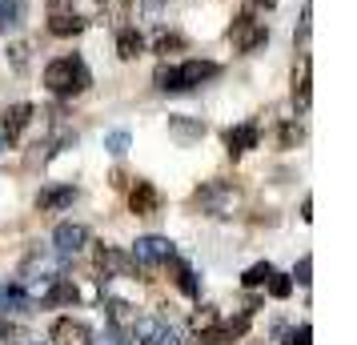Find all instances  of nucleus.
Here are the masks:
<instances>
[{"label":"nucleus","mask_w":357,"mask_h":345,"mask_svg":"<svg viewBox=\"0 0 357 345\" xmlns=\"http://www.w3.org/2000/svg\"><path fill=\"white\" fill-rule=\"evenodd\" d=\"M213 77H221V68L213 65V61H185V65H161L153 72V81L161 93H189L197 84L213 81Z\"/></svg>","instance_id":"1"},{"label":"nucleus","mask_w":357,"mask_h":345,"mask_svg":"<svg viewBox=\"0 0 357 345\" xmlns=\"http://www.w3.org/2000/svg\"><path fill=\"white\" fill-rule=\"evenodd\" d=\"M45 84H49V93H56V97H81L84 89L93 84V72L84 68L81 56H56L45 68Z\"/></svg>","instance_id":"2"},{"label":"nucleus","mask_w":357,"mask_h":345,"mask_svg":"<svg viewBox=\"0 0 357 345\" xmlns=\"http://www.w3.org/2000/svg\"><path fill=\"white\" fill-rule=\"evenodd\" d=\"M237 201H241V193H237V185H229V181H209L205 189H197V205L209 217H233Z\"/></svg>","instance_id":"3"},{"label":"nucleus","mask_w":357,"mask_h":345,"mask_svg":"<svg viewBox=\"0 0 357 345\" xmlns=\"http://www.w3.org/2000/svg\"><path fill=\"white\" fill-rule=\"evenodd\" d=\"M61 277V273H56V265L49 261V257H40V253H33V257H29V261H24V269H20V289H24V293L33 297V293H49V285L52 281Z\"/></svg>","instance_id":"4"},{"label":"nucleus","mask_w":357,"mask_h":345,"mask_svg":"<svg viewBox=\"0 0 357 345\" xmlns=\"http://www.w3.org/2000/svg\"><path fill=\"white\" fill-rule=\"evenodd\" d=\"M129 257L137 261V269H153V265H165L169 257H177V249H173V241H169V237L149 233V237H137V245H132Z\"/></svg>","instance_id":"5"},{"label":"nucleus","mask_w":357,"mask_h":345,"mask_svg":"<svg viewBox=\"0 0 357 345\" xmlns=\"http://www.w3.org/2000/svg\"><path fill=\"white\" fill-rule=\"evenodd\" d=\"M229 40L237 45V52H257L269 40V29L261 20H253L249 13H241V17L233 20V29H229Z\"/></svg>","instance_id":"6"},{"label":"nucleus","mask_w":357,"mask_h":345,"mask_svg":"<svg viewBox=\"0 0 357 345\" xmlns=\"http://www.w3.org/2000/svg\"><path fill=\"white\" fill-rule=\"evenodd\" d=\"M84 245H89V229H84V225H77V221L56 225V233H52V249H56V257H61V261L77 257Z\"/></svg>","instance_id":"7"},{"label":"nucleus","mask_w":357,"mask_h":345,"mask_svg":"<svg viewBox=\"0 0 357 345\" xmlns=\"http://www.w3.org/2000/svg\"><path fill=\"white\" fill-rule=\"evenodd\" d=\"M132 333H137L141 345H177V329L169 321H161V317H137Z\"/></svg>","instance_id":"8"},{"label":"nucleus","mask_w":357,"mask_h":345,"mask_svg":"<svg viewBox=\"0 0 357 345\" xmlns=\"http://www.w3.org/2000/svg\"><path fill=\"white\" fill-rule=\"evenodd\" d=\"M97 269L105 277H129V273H137V261H132L129 253H121L116 245H100L97 249Z\"/></svg>","instance_id":"9"},{"label":"nucleus","mask_w":357,"mask_h":345,"mask_svg":"<svg viewBox=\"0 0 357 345\" xmlns=\"http://www.w3.org/2000/svg\"><path fill=\"white\" fill-rule=\"evenodd\" d=\"M49 33L52 36H77V33H84V17H77V13L68 8V0H52Z\"/></svg>","instance_id":"10"},{"label":"nucleus","mask_w":357,"mask_h":345,"mask_svg":"<svg viewBox=\"0 0 357 345\" xmlns=\"http://www.w3.org/2000/svg\"><path fill=\"white\" fill-rule=\"evenodd\" d=\"M245 329H249V309L237 313V317H229L225 325H213L201 333V342L205 345H233V337H241Z\"/></svg>","instance_id":"11"},{"label":"nucleus","mask_w":357,"mask_h":345,"mask_svg":"<svg viewBox=\"0 0 357 345\" xmlns=\"http://www.w3.org/2000/svg\"><path fill=\"white\" fill-rule=\"evenodd\" d=\"M89 342H93V333H89V325L77 321V317H61V321L52 325V345H89Z\"/></svg>","instance_id":"12"},{"label":"nucleus","mask_w":357,"mask_h":345,"mask_svg":"<svg viewBox=\"0 0 357 345\" xmlns=\"http://www.w3.org/2000/svg\"><path fill=\"white\" fill-rule=\"evenodd\" d=\"M129 209H132L137 217H153L157 209H161V193H157L149 181H137V185L129 189Z\"/></svg>","instance_id":"13"},{"label":"nucleus","mask_w":357,"mask_h":345,"mask_svg":"<svg viewBox=\"0 0 357 345\" xmlns=\"http://www.w3.org/2000/svg\"><path fill=\"white\" fill-rule=\"evenodd\" d=\"M20 313H33V297L24 293L20 285H0V317H20Z\"/></svg>","instance_id":"14"},{"label":"nucleus","mask_w":357,"mask_h":345,"mask_svg":"<svg viewBox=\"0 0 357 345\" xmlns=\"http://www.w3.org/2000/svg\"><path fill=\"white\" fill-rule=\"evenodd\" d=\"M73 197H77V189H73V185H52V189H45V193L36 197V209L56 213V209H68V205H73Z\"/></svg>","instance_id":"15"},{"label":"nucleus","mask_w":357,"mask_h":345,"mask_svg":"<svg viewBox=\"0 0 357 345\" xmlns=\"http://www.w3.org/2000/svg\"><path fill=\"white\" fill-rule=\"evenodd\" d=\"M257 141H261L257 125H237V129L225 132V145H229V153H233V157H241L245 148H257Z\"/></svg>","instance_id":"16"},{"label":"nucleus","mask_w":357,"mask_h":345,"mask_svg":"<svg viewBox=\"0 0 357 345\" xmlns=\"http://www.w3.org/2000/svg\"><path fill=\"white\" fill-rule=\"evenodd\" d=\"M45 301H49V305H77V301H81V289L73 285V277H56L49 285Z\"/></svg>","instance_id":"17"},{"label":"nucleus","mask_w":357,"mask_h":345,"mask_svg":"<svg viewBox=\"0 0 357 345\" xmlns=\"http://www.w3.org/2000/svg\"><path fill=\"white\" fill-rule=\"evenodd\" d=\"M141 52H145V36L137 33V29H121L116 33V56L121 61H137Z\"/></svg>","instance_id":"18"},{"label":"nucleus","mask_w":357,"mask_h":345,"mask_svg":"<svg viewBox=\"0 0 357 345\" xmlns=\"http://www.w3.org/2000/svg\"><path fill=\"white\" fill-rule=\"evenodd\" d=\"M293 105H297V113L309 109V56H301L297 77H293Z\"/></svg>","instance_id":"19"},{"label":"nucleus","mask_w":357,"mask_h":345,"mask_svg":"<svg viewBox=\"0 0 357 345\" xmlns=\"http://www.w3.org/2000/svg\"><path fill=\"white\" fill-rule=\"evenodd\" d=\"M165 265L173 269V277H177V285H181V293H185V297H197V293H201V285H197V273H193V269H189L185 261H177V257H169Z\"/></svg>","instance_id":"20"},{"label":"nucleus","mask_w":357,"mask_h":345,"mask_svg":"<svg viewBox=\"0 0 357 345\" xmlns=\"http://www.w3.org/2000/svg\"><path fill=\"white\" fill-rule=\"evenodd\" d=\"M29 121H33V105H13V109L4 113V121H0V125H4L8 141H13V137H17V132L24 129V125H29Z\"/></svg>","instance_id":"21"},{"label":"nucleus","mask_w":357,"mask_h":345,"mask_svg":"<svg viewBox=\"0 0 357 345\" xmlns=\"http://www.w3.org/2000/svg\"><path fill=\"white\" fill-rule=\"evenodd\" d=\"M24 20V0H0V33L17 29Z\"/></svg>","instance_id":"22"},{"label":"nucleus","mask_w":357,"mask_h":345,"mask_svg":"<svg viewBox=\"0 0 357 345\" xmlns=\"http://www.w3.org/2000/svg\"><path fill=\"white\" fill-rule=\"evenodd\" d=\"M169 132L181 137V141H197V137L205 132V125H201V121H189V116H169Z\"/></svg>","instance_id":"23"},{"label":"nucleus","mask_w":357,"mask_h":345,"mask_svg":"<svg viewBox=\"0 0 357 345\" xmlns=\"http://www.w3.org/2000/svg\"><path fill=\"white\" fill-rule=\"evenodd\" d=\"M132 321H137V309H132L129 301H109V325L129 329Z\"/></svg>","instance_id":"24"},{"label":"nucleus","mask_w":357,"mask_h":345,"mask_svg":"<svg viewBox=\"0 0 357 345\" xmlns=\"http://www.w3.org/2000/svg\"><path fill=\"white\" fill-rule=\"evenodd\" d=\"M269 273H273V265L269 261H261V265H253V269H245V289H257V285H265L269 281Z\"/></svg>","instance_id":"25"},{"label":"nucleus","mask_w":357,"mask_h":345,"mask_svg":"<svg viewBox=\"0 0 357 345\" xmlns=\"http://www.w3.org/2000/svg\"><path fill=\"white\" fill-rule=\"evenodd\" d=\"M89 345H129V337H125V329L109 325V329H100V333H97Z\"/></svg>","instance_id":"26"},{"label":"nucleus","mask_w":357,"mask_h":345,"mask_svg":"<svg viewBox=\"0 0 357 345\" xmlns=\"http://www.w3.org/2000/svg\"><path fill=\"white\" fill-rule=\"evenodd\" d=\"M265 285H269V293H273L277 301H281V297H289V293H293V281L285 277V273H269V281H265Z\"/></svg>","instance_id":"27"},{"label":"nucleus","mask_w":357,"mask_h":345,"mask_svg":"<svg viewBox=\"0 0 357 345\" xmlns=\"http://www.w3.org/2000/svg\"><path fill=\"white\" fill-rule=\"evenodd\" d=\"M153 49H157V52H181V49H185V40H181L177 33H157Z\"/></svg>","instance_id":"28"},{"label":"nucleus","mask_w":357,"mask_h":345,"mask_svg":"<svg viewBox=\"0 0 357 345\" xmlns=\"http://www.w3.org/2000/svg\"><path fill=\"white\" fill-rule=\"evenodd\" d=\"M217 325V309H209V305H201V309L193 313V329L197 333H205V329Z\"/></svg>","instance_id":"29"},{"label":"nucleus","mask_w":357,"mask_h":345,"mask_svg":"<svg viewBox=\"0 0 357 345\" xmlns=\"http://www.w3.org/2000/svg\"><path fill=\"white\" fill-rule=\"evenodd\" d=\"M105 148H109V153H113V157H121V153H125V148H129V132H125V129L109 132V137H105Z\"/></svg>","instance_id":"30"},{"label":"nucleus","mask_w":357,"mask_h":345,"mask_svg":"<svg viewBox=\"0 0 357 345\" xmlns=\"http://www.w3.org/2000/svg\"><path fill=\"white\" fill-rule=\"evenodd\" d=\"M309 273H313V257H301V261H297V269H293L297 285H309Z\"/></svg>","instance_id":"31"},{"label":"nucleus","mask_w":357,"mask_h":345,"mask_svg":"<svg viewBox=\"0 0 357 345\" xmlns=\"http://www.w3.org/2000/svg\"><path fill=\"white\" fill-rule=\"evenodd\" d=\"M17 325H8V317H0V345H17Z\"/></svg>","instance_id":"32"},{"label":"nucleus","mask_w":357,"mask_h":345,"mask_svg":"<svg viewBox=\"0 0 357 345\" xmlns=\"http://www.w3.org/2000/svg\"><path fill=\"white\" fill-rule=\"evenodd\" d=\"M8 52H13V68H24V65H29V45H13Z\"/></svg>","instance_id":"33"},{"label":"nucleus","mask_w":357,"mask_h":345,"mask_svg":"<svg viewBox=\"0 0 357 345\" xmlns=\"http://www.w3.org/2000/svg\"><path fill=\"white\" fill-rule=\"evenodd\" d=\"M309 20H313V4L305 0V8H301V24H297V36H301V40L309 36Z\"/></svg>","instance_id":"34"},{"label":"nucleus","mask_w":357,"mask_h":345,"mask_svg":"<svg viewBox=\"0 0 357 345\" xmlns=\"http://www.w3.org/2000/svg\"><path fill=\"white\" fill-rule=\"evenodd\" d=\"M309 337H313V329H309V325H297V329L289 333V345H309Z\"/></svg>","instance_id":"35"},{"label":"nucleus","mask_w":357,"mask_h":345,"mask_svg":"<svg viewBox=\"0 0 357 345\" xmlns=\"http://www.w3.org/2000/svg\"><path fill=\"white\" fill-rule=\"evenodd\" d=\"M293 141H301V129H297V125H285V129H281V145L289 148Z\"/></svg>","instance_id":"36"},{"label":"nucleus","mask_w":357,"mask_h":345,"mask_svg":"<svg viewBox=\"0 0 357 345\" xmlns=\"http://www.w3.org/2000/svg\"><path fill=\"white\" fill-rule=\"evenodd\" d=\"M8 145H13V141H8V132H4V125H0V153H4Z\"/></svg>","instance_id":"37"},{"label":"nucleus","mask_w":357,"mask_h":345,"mask_svg":"<svg viewBox=\"0 0 357 345\" xmlns=\"http://www.w3.org/2000/svg\"><path fill=\"white\" fill-rule=\"evenodd\" d=\"M249 4H257V8H269V4H273V0H249Z\"/></svg>","instance_id":"38"},{"label":"nucleus","mask_w":357,"mask_h":345,"mask_svg":"<svg viewBox=\"0 0 357 345\" xmlns=\"http://www.w3.org/2000/svg\"><path fill=\"white\" fill-rule=\"evenodd\" d=\"M145 4H149V8H161L165 0H145Z\"/></svg>","instance_id":"39"},{"label":"nucleus","mask_w":357,"mask_h":345,"mask_svg":"<svg viewBox=\"0 0 357 345\" xmlns=\"http://www.w3.org/2000/svg\"><path fill=\"white\" fill-rule=\"evenodd\" d=\"M33 345H40V342H33Z\"/></svg>","instance_id":"40"}]
</instances>
